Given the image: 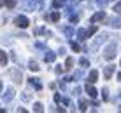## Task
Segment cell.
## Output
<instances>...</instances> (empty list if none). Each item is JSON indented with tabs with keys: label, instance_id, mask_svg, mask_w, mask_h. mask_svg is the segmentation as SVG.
Segmentation results:
<instances>
[{
	"label": "cell",
	"instance_id": "cell-2",
	"mask_svg": "<svg viewBox=\"0 0 121 113\" xmlns=\"http://www.w3.org/2000/svg\"><path fill=\"white\" fill-rule=\"evenodd\" d=\"M14 24L18 28H28V26H30V19H28L26 16H16Z\"/></svg>",
	"mask_w": 121,
	"mask_h": 113
},
{
	"label": "cell",
	"instance_id": "cell-20",
	"mask_svg": "<svg viewBox=\"0 0 121 113\" xmlns=\"http://www.w3.org/2000/svg\"><path fill=\"white\" fill-rule=\"evenodd\" d=\"M33 111H37V113H42L44 111V106H42V103H35V104H33Z\"/></svg>",
	"mask_w": 121,
	"mask_h": 113
},
{
	"label": "cell",
	"instance_id": "cell-17",
	"mask_svg": "<svg viewBox=\"0 0 121 113\" xmlns=\"http://www.w3.org/2000/svg\"><path fill=\"white\" fill-rule=\"evenodd\" d=\"M28 68H30L32 72H39V68H40V66L37 64L35 61H30V63H28Z\"/></svg>",
	"mask_w": 121,
	"mask_h": 113
},
{
	"label": "cell",
	"instance_id": "cell-12",
	"mask_svg": "<svg viewBox=\"0 0 121 113\" xmlns=\"http://www.w3.org/2000/svg\"><path fill=\"white\" fill-rule=\"evenodd\" d=\"M4 5L9 7V9H12V7L16 5V2H14V0H0V7H4Z\"/></svg>",
	"mask_w": 121,
	"mask_h": 113
},
{
	"label": "cell",
	"instance_id": "cell-1",
	"mask_svg": "<svg viewBox=\"0 0 121 113\" xmlns=\"http://www.w3.org/2000/svg\"><path fill=\"white\" fill-rule=\"evenodd\" d=\"M23 4H25V9L26 11H33V12L42 9V5H44L42 0H23Z\"/></svg>",
	"mask_w": 121,
	"mask_h": 113
},
{
	"label": "cell",
	"instance_id": "cell-22",
	"mask_svg": "<svg viewBox=\"0 0 121 113\" xmlns=\"http://www.w3.org/2000/svg\"><path fill=\"white\" fill-rule=\"evenodd\" d=\"M70 47H72V51H74V52H81V45L76 44V42H72V44H70Z\"/></svg>",
	"mask_w": 121,
	"mask_h": 113
},
{
	"label": "cell",
	"instance_id": "cell-32",
	"mask_svg": "<svg viewBox=\"0 0 121 113\" xmlns=\"http://www.w3.org/2000/svg\"><path fill=\"white\" fill-rule=\"evenodd\" d=\"M2 89H4V87H2V82H0V90H2Z\"/></svg>",
	"mask_w": 121,
	"mask_h": 113
},
{
	"label": "cell",
	"instance_id": "cell-10",
	"mask_svg": "<svg viewBox=\"0 0 121 113\" xmlns=\"http://www.w3.org/2000/svg\"><path fill=\"white\" fill-rule=\"evenodd\" d=\"M77 37H79V40H86L90 37V33H88V30H77Z\"/></svg>",
	"mask_w": 121,
	"mask_h": 113
},
{
	"label": "cell",
	"instance_id": "cell-7",
	"mask_svg": "<svg viewBox=\"0 0 121 113\" xmlns=\"http://www.w3.org/2000/svg\"><path fill=\"white\" fill-rule=\"evenodd\" d=\"M97 80H98V72H97V70H91L90 75H88V82L90 83H95Z\"/></svg>",
	"mask_w": 121,
	"mask_h": 113
},
{
	"label": "cell",
	"instance_id": "cell-18",
	"mask_svg": "<svg viewBox=\"0 0 121 113\" xmlns=\"http://www.w3.org/2000/svg\"><path fill=\"white\" fill-rule=\"evenodd\" d=\"M55 59H56V54L55 52H48V54H46V61H48V63H53Z\"/></svg>",
	"mask_w": 121,
	"mask_h": 113
},
{
	"label": "cell",
	"instance_id": "cell-19",
	"mask_svg": "<svg viewBox=\"0 0 121 113\" xmlns=\"http://www.w3.org/2000/svg\"><path fill=\"white\" fill-rule=\"evenodd\" d=\"M79 64H81V68H88V66H90V61L86 59V57H81V59H79Z\"/></svg>",
	"mask_w": 121,
	"mask_h": 113
},
{
	"label": "cell",
	"instance_id": "cell-8",
	"mask_svg": "<svg viewBox=\"0 0 121 113\" xmlns=\"http://www.w3.org/2000/svg\"><path fill=\"white\" fill-rule=\"evenodd\" d=\"M109 26H112V28H121V19L119 18H111L109 19Z\"/></svg>",
	"mask_w": 121,
	"mask_h": 113
},
{
	"label": "cell",
	"instance_id": "cell-14",
	"mask_svg": "<svg viewBox=\"0 0 121 113\" xmlns=\"http://www.w3.org/2000/svg\"><path fill=\"white\" fill-rule=\"evenodd\" d=\"M72 66H74V59H72V57H67V59H65V66H63V68L67 70V72H69V70H72Z\"/></svg>",
	"mask_w": 121,
	"mask_h": 113
},
{
	"label": "cell",
	"instance_id": "cell-25",
	"mask_svg": "<svg viewBox=\"0 0 121 113\" xmlns=\"http://www.w3.org/2000/svg\"><path fill=\"white\" fill-rule=\"evenodd\" d=\"M102 94H104V101H109V90L104 89V90H102Z\"/></svg>",
	"mask_w": 121,
	"mask_h": 113
},
{
	"label": "cell",
	"instance_id": "cell-33",
	"mask_svg": "<svg viewBox=\"0 0 121 113\" xmlns=\"http://www.w3.org/2000/svg\"><path fill=\"white\" fill-rule=\"evenodd\" d=\"M119 110H121V106H119Z\"/></svg>",
	"mask_w": 121,
	"mask_h": 113
},
{
	"label": "cell",
	"instance_id": "cell-31",
	"mask_svg": "<svg viewBox=\"0 0 121 113\" xmlns=\"http://www.w3.org/2000/svg\"><path fill=\"white\" fill-rule=\"evenodd\" d=\"M95 2H97V4H100V5H105V4L109 2V0H95Z\"/></svg>",
	"mask_w": 121,
	"mask_h": 113
},
{
	"label": "cell",
	"instance_id": "cell-23",
	"mask_svg": "<svg viewBox=\"0 0 121 113\" xmlns=\"http://www.w3.org/2000/svg\"><path fill=\"white\" fill-rule=\"evenodd\" d=\"M49 18H51V21H55V23H56V21H58V19H60V18H61V16H60V12H56V11H55V12H53V14H51V16H49Z\"/></svg>",
	"mask_w": 121,
	"mask_h": 113
},
{
	"label": "cell",
	"instance_id": "cell-9",
	"mask_svg": "<svg viewBox=\"0 0 121 113\" xmlns=\"http://www.w3.org/2000/svg\"><path fill=\"white\" fill-rule=\"evenodd\" d=\"M112 73H114V66H105V72H104V77H105L107 78V80H109V78L112 77Z\"/></svg>",
	"mask_w": 121,
	"mask_h": 113
},
{
	"label": "cell",
	"instance_id": "cell-6",
	"mask_svg": "<svg viewBox=\"0 0 121 113\" xmlns=\"http://www.w3.org/2000/svg\"><path fill=\"white\" fill-rule=\"evenodd\" d=\"M104 19H105V12L104 11H100V12L91 16V23H98V21H104Z\"/></svg>",
	"mask_w": 121,
	"mask_h": 113
},
{
	"label": "cell",
	"instance_id": "cell-4",
	"mask_svg": "<svg viewBox=\"0 0 121 113\" xmlns=\"http://www.w3.org/2000/svg\"><path fill=\"white\" fill-rule=\"evenodd\" d=\"M84 89H86V92H88V96H90V98H97V89H95V87H93V83H86V87H84Z\"/></svg>",
	"mask_w": 121,
	"mask_h": 113
},
{
	"label": "cell",
	"instance_id": "cell-27",
	"mask_svg": "<svg viewBox=\"0 0 121 113\" xmlns=\"http://www.w3.org/2000/svg\"><path fill=\"white\" fill-rule=\"evenodd\" d=\"M30 99H32V96H30V94H26V92L23 94V101H30Z\"/></svg>",
	"mask_w": 121,
	"mask_h": 113
},
{
	"label": "cell",
	"instance_id": "cell-16",
	"mask_svg": "<svg viewBox=\"0 0 121 113\" xmlns=\"http://www.w3.org/2000/svg\"><path fill=\"white\" fill-rule=\"evenodd\" d=\"M65 2H67V0H53V9H60Z\"/></svg>",
	"mask_w": 121,
	"mask_h": 113
},
{
	"label": "cell",
	"instance_id": "cell-3",
	"mask_svg": "<svg viewBox=\"0 0 121 113\" xmlns=\"http://www.w3.org/2000/svg\"><path fill=\"white\" fill-rule=\"evenodd\" d=\"M104 57H105L107 61H111V59H114V57H116V47H114V45H109V47L105 49Z\"/></svg>",
	"mask_w": 121,
	"mask_h": 113
},
{
	"label": "cell",
	"instance_id": "cell-30",
	"mask_svg": "<svg viewBox=\"0 0 121 113\" xmlns=\"http://www.w3.org/2000/svg\"><path fill=\"white\" fill-rule=\"evenodd\" d=\"M61 101V96L60 94H55V103H60Z\"/></svg>",
	"mask_w": 121,
	"mask_h": 113
},
{
	"label": "cell",
	"instance_id": "cell-15",
	"mask_svg": "<svg viewBox=\"0 0 121 113\" xmlns=\"http://www.w3.org/2000/svg\"><path fill=\"white\" fill-rule=\"evenodd\" d=\"M11 73H12V75H14V78H16V80H14V82H16V83H21V82H23V80H21V73H19V72H18V70H12V72H11Z\"/></svg>",
	"mask_w": 121,
	"mask_h": 113
},
{
	"label": "cell",
	"instance_id": "cell-21",
	"mask_svg": "<svg viewBox=\"0 0 121 113\" xmlns=\"http://www.w3.org/2000/svg\"><path fill=\"white\" fill-rule=\"evenodd\" d=\"M97 31H98V26H97V24H93V26H90V28H88V33H90V37H91V35H95Z\"/></svg>",
	"mask_w": 121,
	"mask_h": 113
},
{
	"label": "cell",
	"instance_id": "cell-13",
	"mask_svg": "<svg viewBox=\"0 0 121 113\" xmlns=\"http://www.w3.org/2000/svg\"><path fill=\"white\" fill-rule=\"evenodd\" d=\"M7 64V54L0 49V66H5Z\"/></svg>",
	"mask_w": 121,
	"mask_h": 113
},
{
	"label": "cell",
	"instance_id": "cell-34",
	"mask_svg": "<svg viewBox=\"0 0 121 113\" xmlns=\"http://www.w3.org/2000/svg\"><path fill=\"white\" fill-rule=\"evenodd\" d=\"M0 110H2V108H0Z\"/></svg>",
	"mask_w": 121,
	"mask_h": 113
},
{
	"label": "cell",
	"instance_id": "cell-11",
	"mask_svg": "<svg viewBox=\"0 0 121 113\" xmlns=\"http://www.w3.org/2000/svg\"><path fill=\"white\" fill-rule=\"evenodd\" d=\"M14 89H12V87H11V89H7V92H5V96H4V99H5V101L7 103H9L11 101V99H14Z\"/></svg>",
	"mask_w": 121,
	"mask_h": 113
},
{
	"label": "cell",
	"instance_id": "cell-28",
	"mask_svg": "<svg viewBox=\"0 0 121 113\" xmlns=\"http://www.w3.org/2000/svg\"><path fill=\"white\" fill-rule=\"evenodd\" d=\"M61 101H63V104H65V106H70V99H69V98H63Z\"/></svg>",
	"mask_w": 121,
	"mask_h": 113
},
{
	"label": "cell",
	"instance_id": "cell-24",
	"mask_svg": "<svg viewBox=\"0 0 121 113\" xmlns=\"http://www.w3.org/2000/svg\"><path fill=\"white\" fill-rule=\"evenodd\" d=\"M112 11H114V12H116V14H121V0H119V2H118V4H116V5H114V7H112Z\"/></svg>",
	"mask_w": 121,
	"mask_h": 113
},
{
	"label": "cell",
	"instance_id": "cell-29",
	"mask_svg": "<svg viewBox=\"0 0 121 113\" xmlns=\"http://www.w3.org/2000/svg\"><path fill=\"white\" fill-rule=\"evenodd\" d=\"M65 33H67V35H72V33H74V30H72V28H65Z\"/></svg>",
	"mask_w": 121,
	"mask_h": 113
},
{
	"label": "cell",
	"instance_id": "cell-5",
	"mask_svg": "<svg viewBox=\"0 0 121 113\" xmlns=\"http://www.w3.org/2000/svg\"><path fill=\"white\" fill-rule=\"evenodd\" d=\"M28 83H30V85H33V89H35V90H40V89H42V83H40L39 78H35V77L28 78Z\"/></svg>",
	"mask_w": 121,
	"mask_h": 113
},
{
	"label": "cell",
	"instance_id": "cell-26",
	"mask_svg": "<svg viewBox=\"0 0 121 113\" xmlns=\"http://www.w3.org/2000/svg\"><path fill=\"white\" fill-rule=\"evenodd\" d=\"M79 110H81V111H86V103H84V101H79Z\"/></svg>",
	"mask_w": 121,
	"mask_h": 113
}]
</instances>
